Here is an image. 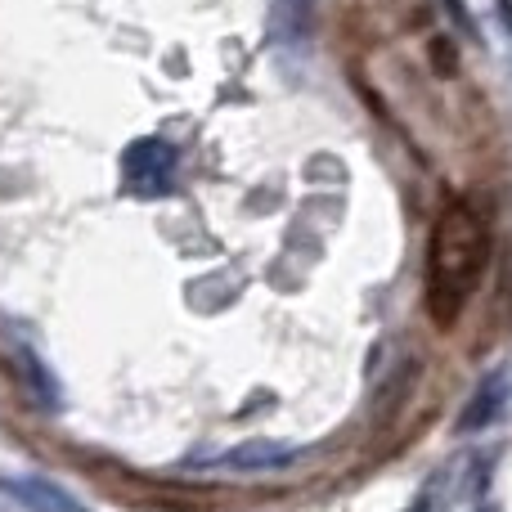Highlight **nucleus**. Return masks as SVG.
Masks as SVG:
<instances>
[{
	"label": "nucleus",
	"instance_id": "obj_1",
	"mask_svg": "<svg viewBox=\"0 0 512 512\" xmlns=\"http://www.w3.org/2000/svg\"><path fill=\"white\" fill-rule=\"evenodd\" d=\"M490 265V225L472 203H450L432 225L427 243V315L436 328H454L481 274Z\"/></svg>",
	"mask_w": 512,
	"mask_h": 512
},
{
	"label": "nucleus",
	"instance_id": "obj_2",
	"mask_svg": "<svg viewBox=\"0 0 512 512\" xmlns=\"http://www.w3.org/2000/svg\"><path fill=\"white\" fill-rule=\"evenodd\" d=\"M5 490H14L18 504H27L32 512H86V508H81L63 486H54V481H41V477L5 481Z\"/></svg>",
	"mask_w": 512,
	"mask_h": 512
},
{
	"label": "nucleus",
	"instance_id": "obj_3",
	"mask_svg": "<svg viewBox=\"0 0 512 512\" xmlns=\"http://www.w3.org/2000/svg\"><path fill=\"white\" fill-rule=\"evenodd\" d=\"M288 445L283 441H243V445H234L230 454H225V463L230 468H239V472H256V468H274V463H288Z\"/></svg>",
	"mask_w": 512,
	"mask_h": 512
},
{
	"label": "nucleus",
	"instance_id": "obj_4",
	"mask_svg": "<svg viewBox=\"0 0 512 512\" xmlns=\"http://www.w3.org/2000/svg\"><path fill=\"white\" fill-rule=\"evenodd\" d=\"M504 396H508V387L504 382H486V387L477 391V396H472V405L463 409L459 414V432H481V427L490 423V418L499 414V409H504Z\"/></svg>",
	"mask_w": 512,
	"mask_h": 512
},
{
	"label": "nucleus",
	"instance_id": "obj_5",
	"mask_svg": "<svg viewBox=\"0 0 512 512\" xmlns=\"http://www.w3.org/2000/svg\"><path fill=\"white\" fill-rule=\"evenodd\" d=\"M481 512H495V508H481Z\"/></svg>",
	"mask_w": 512,
	"mask_h": 512
}]
</instances>
